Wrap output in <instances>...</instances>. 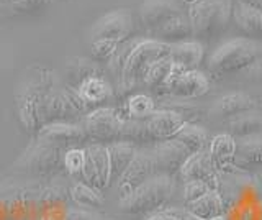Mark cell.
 Returning <instances> with one entry per match:
<instances>
[{
	"label": "cell",
	"mask_w": 262,
	"mask_h": 220,
	"mask_svg": "<svg viewBox=\"0 0 262 220\" xmlns=\"http://www.w3.org/2000/svg\"><path fill=\"white\" fill-rule=\"evenodd\" d=\"M152 39H158V42L167 43V45H176L180 42H187V38L193 36L190 20H188L187 12L177 15L167 23H164L162 27L152 31Z\"/></svg>",
	"instance_id": "603a6c76"
},
{
	"label": "cell",
	"mask_w": 262,
	"mask_h": 220,
	"mask_svg": "<svg viewBox=\"0 0 262 220\" xmlns=\"http://www.w3.org/2000/svg\"><path fill=\"white\" fill-rule=\"evenodd\" d=\"M211 220H225V217L221 215V217H216V218H211Z\"/></svg>",
	"instance_id": "7bdbcfd3"
},
{
	"label": "cell",
	"mask_w": 262,
	"mask_h": 220,
	"mask_svg": "<svg viewBox=\"0 0 262 220\" xmlns=\"http://www.w3.org/2000/svg\"><path fill=\"white\" fill-rule=\"evenodd\" d=\"M243 76H246L252 83H262V58L254 63L251 68L246 69L243 72Z\"/></svg>",
	"instance_id": "74e56055"
},
{
	"label": "cell",
	"mask_w": 262,
	"mask_h": 220,
	"mask_svg": "<svg viewBox=\"0 0 262 220\" xmlns=\"http://www.w3.org/2000/svg\"><path fill=\"white\" fill-rule=\"evenodd\" d=\"M158 176V169L154 165L152 153L149 151H138L135 154L133 161L125 169L118 181H117V191L120 199H125L131 192H135L141 184L149 181L151 177Z\"/></svg>",
	"instance_id": "30bf717a"
},
{
	"label": "cell",
	"mask_w": 262,
	"mask_h": 220,
	"mask_svg": "<svg viewBox=\"0 0 262 220\" xmlns=\"http://www.w3.org/2000/svg\"><path fill=\"white\" fill-rule=\"evenodd\" d=\"M61 101H62V118L61 122H72L77 118H84L85 113H89L90 109L87 102L82 99V95L76 87H72L69 84H61Z\"/></svg>",
	"instance_id": "484cf974"
},
{
	"label": "cell",
	"mask_w": 262,
	"mask_h": 220,
	"mask_svg": "<svg viewBox=\"0 0 262 220\" xmlns=\"http://www.w3.org/2000/svg\"><path fill=\"white\" fill-rule=\"evenodd\" d=\"M82 99L87 102L90 109L102 107V104L106 102L115 94L113 87L102 74H94L84 79L77 87Z\"/></svg>",
	"instance_id": "7402d4cb"
},
{
	"label": "cell",
	"mask_w": 262,
	"mask_h": 220,
	"mask_svg": "<svg viewBox=\"0 0 262 220\" xmlns=\"http://www.w3.org/2000/svg\"><path fill=\"white\" fill-rule=\"evenodd\" d=\"M84 161H85V150L79 148V146H72L64 151V168L69 174L76 176L82 173V168H84Z\"/></svg>",
	"instance_id": "e575fe53"
},
{
	"label": "cell",
	"mask_w": 262,
	"mask_h": 220,
	"mask_svg": "<svg viewBox=\"0 0 262 220\" xmlns=\"http://www.w3.org/2000/svg\"><path fill=\"white\" fill-rule=\"evenodd\" d=\"M174 187H176L174 177L158 174L139 186L128 197L120 199L118 207L125 214H133V215L158 214L172 199Z\"/></svg>",
	"instance_id": "277c9868"
},
{
	"label": "cell",
	"mask_w": 262,
	"mask_h": 220,
	"mask_svg": "<svg viewBox=\"0 0 262 220\" xmlns=\"http://www.w3.org/2000/svg\"><path fill=\"white\" fill-rule=\"evenodd\" d=\"M108 146V156H110V171H112V183H117L118 177L125 173V169L133 161L135 154L138 153L136 146L126 142L110 143Z\"/></svg>",
	"instance_id": "4316f807"
},
{
	"label": "cell",
	"mask_w": 262,
	"mask_h": 220,
	"mask_svg": "<svg viewBox=\"0 0 262 220\" xmlns=\"http://www.w3.org/2000/svg\"><path fill=\"white\" fill-rule=\"evenodd\" d=\"M234 2L246 5V7H249V9H254L262 13V0H234Z\"/></svg>",
	"instance_id": "ab89813d"
},
{
	"label": "cell",
	"mask_w": 262,
	"mask_h": 220,
	"mask_svg": "<svg viewBox=\"0 0 262 220\" xmlns=\"http://www.w3.org/2000/svg\"><path fill=\"white\" fill-rule=\"evenodd\" d=\"M147 130L154 142L172 140L182 128L187 120L176 110L169 109H156L154 113L146 120Z\"/></svg>",
	"instance_id": "e0dca14e"
},
{
	"label": "cell",
	"mask_w": 262,
	"mask_h": 220,
	"mask_svg": "<svg viewBox=\"0 0 262 220\" xmlns=\"http://www.w3.org/2000/svg\"><path fill=\"white\" fill-rule=\"evenodd\" d=\"M71 199L74 204H77L80 207H90V209H98L103 206V194L102 191L95 189L90 184L80 181L74 183L71 187Z\"/></svg>",
	"instance_id": "1f68e13d"
},
{
	"label": "cell",
	"mask_w": 262,
	"mask_h": 220,
	"mask_svg": "<svg viewBox=\"0 0 262 220\" xmlns=\"http://www.w3.org/2000/svg\"><path fill=\"white\" fill-rule=\"evenodd\" d=\"M118 48L120 43L112 42V39H92V43H90V54H92L94 61L108 63L115 56V53L118 51Z\"/></svg>",
	"instance_id": "836d02e7"
},
{
	"label": "cell",
	"mask_w": 262,
	"mask_h": 220,
	"mask_svg": "<svg viewBox=\"0 0 262 220\" xmlns=\"http://www.w3.org/2000/svg\"><path fill=\"white\" fill-rule=\"evenodd\" d=\"M257 109V102L251 95L244 92H231L226 94L211 105L210 109V118L215 120H228L233 118L239 113H246Z\"/></svg>",
	"instance_id": "d6986e66"
},
{
	"label": "cell",
	"mask_w": 262,
	"mask_h": 220,
	"mask_svg": "<svg viewBox=\"0 0 262 220\" xmlns=\"http://www.w3.org/2000/svg\"><path fill=\"white\" fill-rule=\"evenodd\" d=\"M231 18L234 27L239 30V33L248 39L257 42L262 39V13L249 9V7L234 2L231 7Z\"/></svg>",
	"instance_id": "ffe728a7"
},
{
	"label": "cell",
	"mask_w": 262,
	"mask_h": 220,
	"mask_svg": "<svg viewBox=\"0 0 262 220\" xmlns=\"http://www.w3.org/2000/svg\"><path fill=\"white\" fill-rule=\"evenodd\" d=\"M239 173H260L262 171V135L236 140V154L233 161Z\"/></svg>",
	"instance_id": "ac0fdd59"
},
{
	"label": "cell",
	"mask_w": 262,
	"mask_h": 220,
	"mask_svg": "<svg viewBox=\"0 0 262 220\" xmlns=\"http://www.w3.org/2000/svg\"><path fill=\"white\" fill-rule=\"evenodd\" d=\"M62 159L64 153L61 146L38 138V142L28 146V150L23 153L15 168L28 176L49 177L56 174L61 166H64Z\"/></svg>",
	"instance_id": "8992f818"
},
{
	"label": "cell",
	"mask_w": 262,
	"mask_h": 220,
	"mask_svg": "<svg viewBox=\"0 0 262 220\" xmlns=\"http://www.w3.org/2000/svg\"><path fill=\"white\" fill-rule=\"evenodd\" d=\"M211 165L216 169V173L221 174H231V173H239L234 165V154H236V140L228 133H220L211 138L207 148Z\"/></svg>",
	"instance_id": "2e32d148"
},
{
	"label": "cell",
	"mask_w": 262,
	"mask_h": 220,
	"mask_svg": "<svg viewBox=\"0 0 262 220\" xmlns=\"http://www.w3.org/2000/svg\"><path fill=\"white\" fill-rule=\"evenodd\" d=\"M59 84L53 69L33 66L15 92V110L20 125L30 133H38L48 124L46 104L53 89Z\"/></svg>",
	"instance_id": "6da1fadb"
},
{
	"label": "cell",
	"mask_w": 262,
	"mask_h": 220,
	"mask_svg": "<svg viewBox=\"0 0 262 220\" xmlns=\"http://www.w3.org/2000/svg\"><path fill=\"white\" fill-rule=\"evenodd\" d=\"M210 91L208 77L199 71H184L174 64V72L161 95H170L179 101L200 99Z\"/></svg>",
	"instance_id": "9c48e42d"
},
{
	"label": "cell",
	"mask_w": 262,
	"mask_h": 220,
	"mask_svg": "<svg viewBox=\"0 0 262 220\" xmlns=\"http://www.w3.org/2000/svg\"><path fill=\"white\" fill-rule=\"evenodd\" d=\"M170 61L184 71H196L203 59V46L199 42H180L170 45Z\"/></svg>",
	"instance_id": "cb8c5ba5"
},
{
	"label": "cell",
	"mask_w": 262,
	"mask_h": 220,
	"mask_svg": "<svg viewBox=\"0 0 262 220\" xmlns=\"http://www.w3.org/2000/svg\"><path fill=\"white\" fill-rule=\"evenodd\" d=\"M94 74H100V71H98L97 64L94 61L77 58L68 63V79H69V86L72 87L77 89L82 81Z\"/></svg>",
	"instance_id": "d6a6232c"
},
{
	"label": "cell",
	"mask_w": 262,
	"mask_h": 220,
	"mask_svg": "<svg viewBox=\"0 0 262 220\" xmlns=\"http://www.w3.org/2000/svg\"><path fill=\"white\" fill-rule=\"evenodd\" d=\"M135 30L133 17L128 10H113L103 15L92 28V39H112L125 43Z\"/></svg>",
	"instance_id": "8fae6325"
},
{
	"label": "cell",
	"mask_w": 262,
	"mask_h": 220,
	"mask_svg": "<svg viewBox=\"0 0 262 220\" xmlns=\"http://www.w3.org/2000/svg\"><path fill=\"white\" fill-rule=\"evenodd\" d=\"M151 153L158 174H164L169 177L177 176L180 168L184 166V163L190 156V151L180 142L174 140V138L172 140L158 142L152 146Z\"/></svg>",
	"instance_id": "7c38bea8"
},
{
	"label": "cell",
	"mask_w": 262,
	"mask_h": 220,
	"mask_svg": "<svg viewBox=\"0 0 262 220\" xmlns=\"http://www.w3.org/2000/svg\"><path fill=\"white\" fill-rule=\"evenodd\" d=\"M225 128L228 135H231L234 140L262 135V112L251 110L246 113H239L233 118L225 120Z\"/></svg>",
	"instance_id": "44dd1931"
},
{
	"label": "cell",
	"mask_w": 262,
	"mask_h": 220,
	"mask_svg": "<svg viewBox=\"0 0 262 220\" xmlns=\"http://www.w3.org/2000/svg\"><path fill=\"white\" fill-rule=\"evenodd\" d=\"M208 191H211V187L207 183H202V181L184 183V201H185V206H188V204H192L195 201H199Z\"/></svg>",
	"instance_id": "8d00e7d4"
},
{
	"label": "cell",
	"mask_w": 262,
	"mask_h": 220,
	"mask_svg": "<svg viewBox=\"0 0 262 220\" xmlns=\"http://www.w3.org/2000/svg\"><path fill=\"white\" fill-rule=\"evenodd\" d=\"M146 220H164V217L159 214V212H158V214H152V215H149V217H147Z\"/></svg>",
	"instance_id": "60d3db41"
},
{
	"label": "cell",
	"mask_w": 262,
	"mask_h": 220,
	"mask_svg": "<svg viewBox=\"0 0 262 220\" xmlns=\"http://www.w3.org/2000/svg\"><path fill=\"white\" fill-rule=\"evenodd\" d=\"M185 209L196 218L211 220V218L221 217L225 214V202H223V197H221L220 191L211 189L199 201L185 206Z\"/></svg>",
	"instance_id": "d4e9b609"
},
{
	"label": "cell",
	"mask_w": 262,
	"mask_h": 220,
	"mask_svg": "<svg viewBox=\"0 0 262 220\" xmlns=\"http://www.w3.org/2000/svg\"><path fill=\"white\" fill-rule=\"evenodd\" d=\"M187 9L193 36L202 39L220 36L231 22V5L228 0H200Z\"/></svg>",
	"instance_id": "5b68a950"
},
{
	"label": "cell",
	"mask_w": 262,
	"mask_h": 220,
	"mask_svg": "<svg viewBox=\"0 0 262 220\" xmlns=\"http://www.w3.org/2000/svg\"><path fill=\"white\" fill-rule=\"evenodd\" d=\"M174 140L180 142L185 148L190 151V154L203 151L207 148V130L196 125L195 122H187L180 128V132L174 136Z\"/></svg>",
	"instance_id": "f546056e"
},
{
	"label": "cell",
	"mask_w": 262,
	"mask_h": 220,
	"mask_svg": "<svg viewBox=\"0 0 262 220\" xmlns=\"http://www.w3.org/2000/svg\"><path fill=\"white\" fill-rule=\"evenodd\" d=\"M172 72H174V63L170 61V58L154 63L144 77V86H147L154 92L162 94L172 76Z\"/></svg>",
	"instance_id": "4dcf8cb0"
},
{
	"label": "cell",
	"mask_w": 262,
	"mask_h": 220,
	"mask_svg": "<svg viewBox=\"0 0 262 220\" xmlns=\"http://www.w3.org/2000/svg\"><path fill=\"white\" fill-rule=\"evenodd\" d=\"M257 187H259V191L262 194V171H260V173H257Z\"/></svg>",
	"instance_id": "b9f144b4"
},
{
	"label": "cell",
	"mask_w": 262,
	"mask_h": 220,
	"mask_svg": "<svg viewBox=\"0 0 262 220\" xmlns=\"http://www.w3.org/2000/svg\"><path fill=\"white\" fill-rule=\"evenodd\" d=\"M180 13L184 10L174 0H144L139 7V20L149 33Z\"/></svg>",
	"instance_id": "9a60e30c"
},
{
	"label": "cell",
	"mask_w": 262,
	"mask_h": 220,
	"mask_svg": "<svg viewBox=\"0 0 262 220\" xmlns=\"http://www.w3.org/2000/svg\"><path fill=\"white\" fill-rule=\"evenodd\" d=\"M36 135L41 140L51 142L61 148L64 146L72 148L89 140L82 124H72V122H49L39 128Z\"/></svg>",
	"instance_id": "4fadbf2b"
},
{
	"label": "cell",
	"mask_w": 262,
	"mask_h": 220,
	"mask_svg": "<svg viewBox=\"0 0 262 220\" xmlns=\"http://www.w3.org/2000/svg\"><path fill=\"white\" fill-rule=\"evenodd\" d=\"M51 0H10V7L16 13H36L49 7Z\"/></svg>",
	"instance_id": "d590c367"
},
{
	"label": "cell",
	"mask_w": 262,
	"mask_h": 220,
	"mask_svg": "<svg viewBox=\"0 0 262 220\" xmlns=\"http://www.w3.org/2000/svg\"><path fill=\"white\" fill-rule=\"evenodd\" d=\"M120 142H126L131 145H146L154 142L152 136L147 130L146 120L129 118L123 115L121 128H120Z\"/></svg>",
	"instance_id": "83f0119b"
},
{
	"label": "cell",
	"mask_w": 262,
	"mask_h": 220,
	"mask_svg": "<svg viewBox=\"0 0 262 220\" xmlns=\"http://www.w3.org/2000/svg\"><path fill=\"white\" fill-rule=\"evenodd\" d=\"M85 161L82 168V179L98 191H105L112 184L108 146L102 143H90L85 146Z\"/></svg>",
	"instance_id": "ba28073f"
},
{
	"label": "cell",
	"mask_w": 262,
	"mask_h": 220,
	"mask_svg": "<svg viewBox=\"0 0 262 220\" xmlns=\"http://www.w3.org/2000/svg\"><path fill=\"white\" fill-rule=\"evenodd\" d=\"M170 56V45L158 42L152 38L133 39V46L128 53V58L123 66L121 77L113 87V92L118 99H126L135 94L136 87L144 84V77L154 63L166 59Z\"/></svg>",
	"instance_id": "7a4b0ae2"
},
{
	"label": "cell",
	"mask_w": 262,
	"mask_h": 220,
	"mask_svg": "<svg viewBox=\"0 0 262 220\" xmlns=\"http://www.w3.org/2000/svg\"><path fill=\"white\" fill-rule=\"evenodd\" d=\"M162 210L167 212V214H170V215H176L179 220H200L195 215H192L185 207H164Z\"/></svg>",
	"instance_id": "f35d334b"
},
{
	"label": "cell",
	"mask_w": 262,
	"mask_h": 220,
	"mask_svg": "<svg viewBox=\"0 0 262 220\" xmlns=\"http://www.w3.org/2000/svg\"><path fill=\"white\" fill-rule=\"evenodd\" d=\"M156 110V102L151 95L147 94H131L129 97H126L125 105H123L121 113L125 117L129 118H138V120H147Z\"/></svg>",
	"instance_id": "f1b7e54d"
},
{
	"label": "cell",
	"mask_w": 262,
	"mask_h": 220,
	"mask_svg": "<svg viewBox=\"0 0 262 220\" xmlns=\"http://www.w3.org/2000/svg\"><path fill=\"white\" fill-rule=\"evenodd\" d=\"M179 176L184 183L188 181H202L207 183L211 189L218 191L220 186V174L216 173V169L213 168L210 154L207 150L193 153L188 156V159L184 163V166L180 168Z\"/></svg>",
	"instance_id": "5bb4252c"
},
{
	"label": "cell",
	"mask_w": 262,
	"mask_h": 220,
	"mask_svg": "<svg viewBox=\"0 0 262 220\" xmlns=\"http://www.w3.org/2000/svg\"><path fill=\"white\" fill-rule=\"evenodd\" d=\"M262 58V45L248 38L231 39L221 45L210 56L207 69L215 79L243 74L254 63Z\"/></svg>",
	"instance_id": "3957f363"
},
{
	"label": "cell",
	"mask_w": 262,
	"mask_h": 220,
	"mask_svg": "<svg viewBox=\"0 0 262 220\" xmlns=\"http://www.w3.org/2000/svg\"><path fill=\"white\" fill-rule=\"evenodd\" d=\"M123 122L121 110L115 107H95L82 118L87 138L94 140V143L110 145L120 142V128Z\"/></svg>",
	"instance_id": "52a82bcc"
}]
</instances>
